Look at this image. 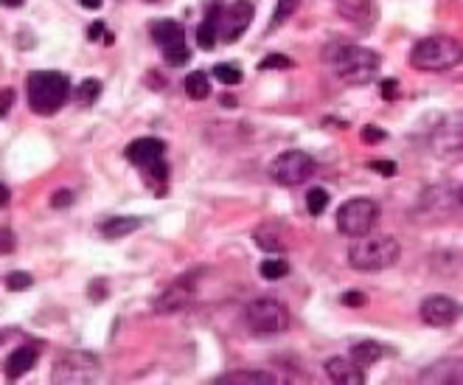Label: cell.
<instances>
[{
	"label": "cell",
	"instance_id": "19",
	"mask_svg": "<svg viewBox=\"0 0 463 385\" xmlns=\"http://www.w3.org/2000/svg\"><path fill=\"white\" fill-rule=\"evenodd\" d=\"M138 225H141V220H135V217H110L99 225V231L104 240H121V236H127V233H135Z\"/></svg>",
	"mask_w": 463,
	"mask_h": 385
},
{
	"label": "cell",
	"instance_id": "25",
	"mask_svg": "<svg viewBox=\"0 0 463 385\" xmlns=\"http://www.w3.org/2000/svg\"><path fill=\"white\" fill-rule=\"evenodd\" d=\"M298 6H300V0H278V3H275V12H272V20H270V32H275L278 25H284V23L295 14Z\"/></svg>",
	"mask_w": 463,
	"mask_h": 385
},
{
	"label": "cell",
	"instance_id": "10",
	"mask_svg": "<svg viewBox=\"0 0 463 385\" xmlns=\"http://www.w3.org/2000/svg\"><path fill=\"white\" fill-rule=\"evenodd\" d=\"M253 3L250 0H236V3H230L228 9L222 6L219 9V23H216V37H219L222 43H236L244 32H247V25L253 23Z\"/></svg>",
	"mask_w": 463,
	"mask_h": 385
},
{
	"label": "cell",
	"instance_id": "33",
	"mask_svg": "<svg viewBox=\"0 0 463 385\" xmlns=\"http://www.w3.org/2000/svg\"><path fill=\"white\" fill-rule=\"evenodd\" d=\"M340 301H343L346 307H365L368 304V295L359 292V290H351V292H343V299H340Z\"/></svg>",
	"mask_w": 463,
	"mask_h": 385
},
{
	"label": "cell",
	"instance_id": "6",
	"mask_svg": "<svg viewBox=\"0 0 463 385\" xmlns=\"http://www.w3.org/2000/svg\"><path fill=\"white\" fill-rule=\"evenodd\" d=\"M99 371H102V363H99L96 354L82 351V349H71V351L56 358L51 380L56 385H84V382L99 380Z\"/></svg>",
	"mask_w": 463,
	"mask_h": 385
},
{
	"label": "cell",
	"instance_id": "9",
	"mask_svg": "<svg viewBox=\"0 0 463 385\" xmlns=\"http://www.w3.org/2000/svg\"><path fill=\"white\" fill-rule=\"evenodd\" d=\"M418 315H421V320L427 323V327H432V329H449V327H455V323L460 320L463 307H460L458 299H452V295L432 292V295H427V299L421 301Z\"/></svg>",
	"mask_w": 463,
	"mask_h": 385
},
{
	"label": "cell",
	"instance_id": "4",
	"mask_svg": "<svg viewBox=\"0 0 463 385\" xmlns=\"http://www.w3.org/2000/svg\"><path fill=\"white\" fill-rule=\"evenodd\" d=\"M71 82L59 71H34L28 76V104L37 115H51L68 102Z\"/></svg>",
	"mask_w": 463,
	"mask_h": 385
},
{
	"label": "cell",
	"instance_id": "20",
	"mask_svg": "<svg viewBox=\"0 0 463 385\" xmlns=\"http://www.w3.org/2000/svg\"><path fill=\"white\" fill-rule=\"evenodd\" d=\"M382 354H385V349L377 340H359V343L351 346V360L357 366H362V369L370 366V363H377V360H382Z\"/></svg>",
	"mask_w": 463,
	"mask_h": 385
},
{
	"label": "cell",
	"instance_id": "3",
	"mask_svg": "<svg viewBox=\"0 0 463 385\" xmlns=\"http://www.w3.org/2000/svg\"><path fill=\"white\" fill-rule=\"evenodd\" d=\"M463 62V45L452 37L436 34V37H424L413 45L410 51V65L416 71H452Z\"/></svg>",
	"mask_w": 463,
	"mask_h": 385
},
{
	"label": "cell",
	"instance_id": "34",
	"mask_svg": "<svg viewBox=\"0 0 463 385\" xmlns=\"http://www.w3.org/2000/svg\"><path fill=\"white\" fill-rule=\"evenodd\" d=\"M388 138V132L385 130H379V127H362V141L365 143H377V141H385Z\"/></svg>",
	"mask_w": 463,
	"mask_h": 385
},
{
	"label": "cell",
	"instance_id": "47",
	"mask_svg": "<svg viewBox=\"0 0 463 385\" xmlns=\"http://www.w3.org/2000/svg\"><path fill=\"white\" fill-rule=\"evenodd\" d=\"M0 346H3V335H0Z\"/></svg>",
	"mask_w": 463,
	"mask_h": 385
},
{
	"label": "cell",
	"instance_id": "18",
	"mask_svg": "<svg viewBox=\"0 0 463 385\" xmlns=\"http://www.w3.org/2000/svg\"><path fill=\"white\" fill-rule=\"evenodd\" d=\"M182 25L177 20H161L152 25V40L158 43L161 48H171V45H180L182 43Z\"/></svg>",
	"mask_w": 463,
	"mask_h": 385
},
{
	"label": "cell",
	"instance_id": "46",
	"mask_svg": "<svg viewBox=\"0 0 463 385\" xmlns=\"http://www.w3.org/2000/svg\"><path fill=\"white\" fill-rule=\"evenodd\" d=\"M146 3H161V0H146Z\"/></svg>",
	"mask_w": 463,
	"mask_h": 385
},
{
	"label": "cell",
	"instance_id": "35",
	"mask_svg": "<svg viewBox=\"0 0 463 385\" xmlns=\"http://www.w3.org/2000/svg\"><path fill=\"white\" fill-rule=\"evenodd\" d=\"M12 104H14V91L12 87H3V91H0V118L12 110Z\"/></svg>",
	"mask_w": 463,
	"mask_h": 385
},
{
	"label": "cell",
	"instance_id": "32",
	"mask_svg": "<svg viewBox=\"0 0 463 385\" xmlns=\"http://www.w3.org/2000/svg\"><path fill=\"white\" fill-rule=\"evenodd\" d=\"M17 248V236L12 233V228H0V256H6Z\"/></svg>",
	"mask_w": 463,
	"mask_h": 385
},
{
	"label": "cell",
	"instance_id": "30",
	"mask_svg": "<svg viewBox=\"0 0 463 385\" xmlns=\"http://www.w3.org/2000/svg\"><path fill=\"white\" fill-rule=\"evenodd\" d=\"M31 284H34V279H31V273H23V270H14L6 276V287L12 292H20V290H28Z\"/></svg>",
	"mask_w": 463,
	"mask_h": 385
},
{
	"label": "cell",
	"instance_id": "31",
	"mask_svg": "<svg viewBox=\"0 0 463 385\" xmlns=\"http://www.w3.org/2000/svg\"><path fill=\"white\" fill-rule=\"evenodd\" d=\"M272 68H292V59L284 54H270L259 62V71H272Z\"/></svg>",
	"mask_w": 463,
	"mask_h": 385
},
{
	"label": "cell",
	"instance_id": "38",
	"mask_svg": "<svg viewBox=\"0 0 463 385\" xmlns=\"http://www.w3.org/2000/svg\"><path fill=\"white\" fill-rule=\"evenodd\" d=\"M396 91H399V82H396V79L382 82V96H385L388 102H393V99H396Z\"/></svg>",
	"mask_w": 463,
	"mask_h": 385
},
{
	"label": "cell",
	"instance_id": "36",
	"mask_svg": "<svg viewBox=\"0 0 463 385\" xmlns=\"http://www.w3.org/2000/svg\"><path fill=\"white\" fill-rule=\"evenodd\" d=\"M368 166L374 169V172H379V174H385V177H393V174H396V163H393V161H370Z\"/></svg>",
	"mask_w": 463,
	"mask_h": 385
},
{
	"label": "cell",
	"instance_id": "7",
	"mask_svg": "<svg viewBox=\"0 0 463 385\" xmlns=\"http://www.w3.org/2000/svg\"><path fill=\"white\" fill-rule=\"evenodd\" d=\"M379 222V205L370 200V197H354V200H346L340 205L337 211V231L343 236H357L374 231V225Z\"/></svg>",
	"mask_w": 463,
	"mask_h": 385
},
{
	"label": "cell",
	"instance_id": "24",
	"mask_svg": "<svg viewBox=\"0 0 463 385\" xmlns=\"http://www.w3.org/2000/svg\"><path fill=\"white\" fill-rule=\"evenodd\" d=\"M259 273L267 281H278V279H284L289 273V264H287V259H264L259 264Z\"/></svg>",
	"mask_w": 463,
	"mask_h": 385
},
{
	"label": "cell",
	"instance_id": "8",
	"mask_svg": "<svg viewBox=\"0 0 463 385\" xmlns=\"http://www.w3.org/2000/svg\"><path fill=\"white\" fill-rule=\"evenodd\" d=\"M312 174H315V161H312V155H306L300 150L281 152L270 166V177L278 186H300Z\"/></svg>",
	"mask_w": 463,
	"mask_h": 385
},
{
	"label": "cell",
	"instance_id": "13",
	"mask_svg": "<svg viewBox=\"0 0 463 385\" xmlns=\"http://www.w3.org/2000/svg\"><path fill=\"white\" fill-rule=\"evenodd\" d=\"M337 12L343 20L354 23V25H374L377 20V3L374 0H337Z\"/></svg>",
	"mask_w": 463,
	"mask_h": 385
},
{
	"label": "cell",
	"instance_id": "41",
	"mask_svg": "<svg viewBox=\"0 0 463 385\" xmlns=\"http://www.w3.org/2000/svg\"><path fill=\"white\" fill-rule=\"evenodd\" d=\"M84 9H102V0H79Z\"/></svg>",
	"mask_w": 463,
	"mask_h": 385
},
{
	"label": "cell",
	"instance_id": "1",
	"mask_svg": "<svg viewBox=\"0 0 463 385\" xmlns=\"http://www.w3.org/2000/svg\"><path fill=\"white\" fill-rule=\"evenodd\" d=\"M401 245L388 233H362L348 248V264L359 273H379L399 261Z\"/></svg>",
	"mask_w": 463,
	"mask_h": 385
},
{
	"label": "cell",
	"instance_id": "11",
	"mask_svg": "<svg viewBox=\"0 0 463 385\" xmlns=\"http://www.w3.org/2000/svg\"><path fill=\"white\" fill-rule=\"evenodd\" d=\"M194 295H197V279L194 276H180L174 284H169L158 299H154V312H161V315L180 312L194 301Z\"/></svg>",
	"mask_w": 463,
	"mask_h": 385
},
{
	"label": "cell",
	"instance_id": "43",
	"mask_svg": "<svg viewBox=\"0 0 463 385\" xmlns=\"http://www.w3.org/2000/svg\"><path fill=\"white\" fill-rule=\"evenodd\" d=\"M96 299H99V301L104 299V281H99V284H96Z\"/></svg>",
	"mask_w": 463,
	"mask_h": 385
},
{
	"label": "cell",
	"instance_id": "16",
	"mask_svg": "<svg viewBox=\"0 0 463 385\" xmlns=\"http://www.w3.org/2000/svg\"><path fill=\"white\" fill-rule=\"evenodd\" d=\"M253 240H256V245H259L261 250H267V253H284V250L289 248L287 231L278 225V222H264V225H259L256 233H253Z\"/></svg>",
	"mask_w": 463,
	"mask_h": 385
},
{
	"label": "cell",
	"instance_id": "2",
	"mask_svg": "<svg viewBox=\"0 0 463 385\" xmlns=\"http://www.w3.org/2000/svg\"><path fill=\"white\" fill-rule=\"evenodd\" d=\"M326 62L331 65V71L343 82H348V84H365V82H370L379 73L382 59H379L377 51H370V48L340 43V45L329 48Z\"/></svg>",
	"mask_w": 463,
	"mask_h": 385
},
{
	"label": "cell",
	"instance_id": "44",
	"mask_svg": "<svg viewBox=\"0 0 463 385\" xmlns=\"http://www.w3.org/2000/svg\"><path fill=\"white\" fill-rule=\"evenodd\" d=\"M222 104H228V107H236V99H233V96H222Z\"/></svg>",
	"mask_w": 463,
	"mask_h": 385
},
{
	"label": "cell",
	"instance_id": "5",
	"mask_svg": "<svg viewBox=\"0 0 463 385\" xmlns=\"http://www.w3.org/2000/svg\"><path fill=\"white\" fill-rule=\"evenodd\" d=\"M241 318L247 323V329L256 335H278L289 329V310L284 307V301L270 299V295L247 301Z\"/></svg>",
	"mask_w": 463,
	"mask_h": 385
},
{
	"label": "cell",
	"instance_id": "28",
	"mask_svg": "<svg viewBox=\"0 0 463 385\" xmlns=\"http://www.w3.org/2000/svg\"><path fill=\"white\" fill-rule=\"evenodd\" d=\"M166 54H163V59H166V62L171 65V68H177V65H185V62H189V59H191V51L189 48H185L182 43L180 45H171V48H163Z\"/></svg>",
	"mask_w": 463,
	"mask_h": 385
},
{
	"label": "cell",
	"instance_id": "40",
	"mask_svg": "<svg viewBox=\"0 0 463 385\" xmlns=\"http://www.w3.org/2000/svg\"><path fill=\"white\" fill-rule=\"evenodd\" d=\"M6 202H9V186H6L3 180H0V209H3Z\"/></svg>",
	"mask_w": 463,
	"mask_h": 385
},
{
	"label": "cell",
	"instance_id": "29",
	"mask_svg": "<svg viewBox=\"0 0 463 385\" xmlns=\"http://www.w3.org/2000/svg\"><path fill=\"white\" fill-rule=\"evenodd\" d=\"M216 79H219L222 84H239L241 82V71L236 68V65H213V71H211Z\"/></svg>",
	"mask_w": 463,
	"mask_h": 385
},
{
	"label": "cell",
	"instance_id": "42",
	"mask_svg": "<svg viewBox=\"0 0 463 385\" xmlns=\"http://www.w3.org/2000/svg\"><path fill=\"white\" fill-rule=\"evenodd\" d=\"M0 3L9 6V9H17V6H23V3H25V0H0Z\"/></svg>",
	"mask_w": 463,
	"mask_h": 385
},
{
	"label": "cell",
	"instance_id": "21",
	"mask_svg": "<svg viewBox=\"0 0 463 385\" xmlns=\"http://www.w3.org/2000/svg\"><path fill=\"white\" fill-rule=\"evenodd\" d=\"M219 3H213L211 9H208V17L200 23V32H197V40H200V45L202 48H213L216 45V23H219Z\"/></svg>",
	"mask_w": 463,
	"mask_h": 385
},
{
	"label": "cell",
	"instance_id": "23",
	"mask_svg": "<svg viewBox=\"0 0 463 385\" xmlns=\"http://www.w3.org/2000/svg\"><path fill=\"white\" fill-rule=\"evenodd\" d=\"M185 93H189V99H205L208 93H211V79H208V73H202V71H194V73H189L185 76Z\"/></svg>",
	"mask_w": 463,
	"mask_h": 385
},
{
	"label": "cell",
	"instance_id": "22",
	"mask_svg": "<svg viewBox=\"0 0 463 385\" xmlns=\"http://www.w3.org/2000/svg\"><path fill=\"white\" fill-rule=\"evenodd\" d=\"M216 382H228V385H233V382H278V377H272L270 371H228V374H222V377H216Z\"/></svg>",
	"mask_w": 463,
	"mask_h": 385
},
{
	"label": "cell",
	"instance_id": "45",
	"mask_svg": "<svg viewBox=\"0 0 463 385\" xmlns=\"http://www.w3.org/2000/svg\"><path fill=\"white\" fill-rule=\"evenodd\" d=\"M460 205H463V186H460Z\"/></svg>",
	"mask_w": 463,
	"mask_h": 385
},
{
	"label": "cell",
	"instance_id": "39",
	"mask_svg": "<svg viewBox=\"0 0 463 385\" xmlns=\"http://www.w3.org/2000/svg\"><path fill=\"white\" fill-rule=\"evenodd\" d=\"M102 37H104V23L99 20V23H93V25L87 28V40L96 43V40H102Z\"/></svg>",
	"mask_w": 463,
	"mask_h": 385
},
{
	"label": "cell",
	"instance_id": "26",
	"mask_svg": "<svg viewBox=\"0 0 463 385\" xmlns=\"http://www.w3.org/2000/svg\"><path fill=\"white\" fill-rule=\"evenodd\" d=\"M326 205H329V191L326 189H309L306 194V209L312 217H320L326 211Z\"/></svg>",
	"mask_w": 463,
	"mask_h": 385
},
{
	"label": "cell",
	"instance_id": "15",
	"mask_svg": "<svg viewBox=\"0 0 463 385\" xmlns=\"http://www.w3.org/2000/svg\"><path fill=\"white\" fill-rule=\"evenodd\" d=\"M163 155V141L161 138H138L127 146V158L135 166H154Z\"/></svg>",
	"mask_w": 463,
	"mask_h": 385
},
{
	"label": "cell",
	"instance_id": "12",
	"mask_svg": "<svg viewBox=\"0 0 463 385\" xmlns=\"http://www.w3.org/2000/svg\"><path fill=\"white\" fill-rule=\"evenodd\" d=\"M432 146H436V152H460L463 150V115H455V118H447V121L436 130L432 135Z\"/></svg>",
	"mask_w": 463,
	"mask_h": 385
},
{
	"label": "cell",
	"instance_id": "17",
	"mask_svg": "<svg viewBox=\"0 0 463 385\" xmlns=\"http://www.w3.org/2000/svg\"><path fill=\"white\" fill-rule=\"evenodd\" d=\"M37 363V349L34 346H20L9 354V360H6V377L9 380H20L23 374H28L31 369H34Z\"/></svg>",
	"mask_w": 463,
	"mask_h": 385
},
{
	"label": "cell",
	"instance_id": "37",
	"mask_svg": "<svg viewBox=\"0 0 463 385\" xmlns=\"http://www.w3.org/2000/svg\"><path fill=\"white\" fill-rule=\"evenodd\" d=\"M71 200H73V194H71L68 189H59V191L51 197V205H54V209H65V205H71Z\"/></svg>",
	"mask_w": 463,
	"mask_h": 385
},
{
	"label": "cell",
	"instance_id": "14",
	"mask_svg": "<svg viewBox=\"0 0 463 385\" xmlns=\"http://www.w3.org/2000/svg\"><path fill=\"white\" fill-rule=\"evenodd\" d=\"M326 374L331 382H340V385H362L368 377L362 371V366H357L351 358H331L326 360Z\"/></svg>",
	"mask_w": 463,
	"mask_h": 385
},
{
	"label": "cell",
	"instance_id": "27",
	"mask_svg": "<svg viewBox=\"0 0 463 385\" xmlns=\"http://www.w3.org/2000/svg\"><path fill=\"white\" fill-rule=\"evenodd\" d=\"M102 96V82L99 79H84L79 87H76V99L82 102V104H93Z\"/></svg>",
	"mask_w": 463,
	"mask_h": 385
}]
</instances>
